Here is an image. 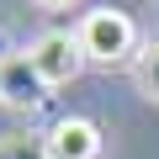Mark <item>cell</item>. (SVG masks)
<instances>
[{
    "label": "cell",
    "instance_id": "cell-7",
    "mask_svg": "<svg viewBox=\"0 0 159 159\" xmlns=\"http://www.w3.org/2000/svg\"><path fill=\"white\" fill-rule=\"evenodd\" d=\"M43 11H64V6H74V0H37Z\"/></svg>",
    "mask_w": 159,
    "mask_h": 159
},
{
    "label": "cell",
    "instance_id": "cell-3",
    "mask_svg": "<svg viewBox=\"0 0 159 159\" xmlns=\"http://www.w3.org/2000/svg\"><path fill=\"white\" fill-rule=\"evenodd\" d=\"M27 53H32L37 74L48 80L53 90H58V85H69V80L80 74V64H85V53H80V37H74V32H43Z\"/></svg>",
    "mask_w": 159,
    "mask_h": 159
},
{
    "label": "cell",
    "instance_id": "cell-5",
    "mask_svg": "<svg viewBox=\"0 0 159 159\" xmlns=\"http://www.w3.org/2000/svg\"><path fill=\"white\" fill-rule=\"evenodd\" d=\"M0 159H48L43 138H0Z\"/></svg>",
    "mask_w": 159,
    "mask_h": 159
},
{
    "label": "cell",
    "instance_id": "cell-1",
    "mask_svg": "<svg viewBox=\"0 0 159 159\" xmlns=\"http://www.w3.org/2000/svg\"><path fill=\"white\" fill-rule=\"evenodd\" d=\"M74 37H80L85 64H106V69H111V64H127L133 48H138V27H133V16L117 11V6L85 11V21L74 27Z\"/></svg>",
    "mask_w": 159,
    "mask_h": 159
},
{
    "label": "cell",
    "instance_id": "cell-2",
    "mask_svg": "<svg viewBox=\"0 0 159 159\" xmlns=\"http://www.w3.org/2000/svg\"><path fill=\"white\" fill-rule=\"evenodd\" d=\"M48 90L53 85L37 74L32 53H6V58H0V101H6L11 111H37L48 101Z\"/></svg>",
    "mask_w": 159,
    "mask_h": 159
},
{
    "label": "cell",
    "instance_id": "cell-6",
    "mask_svg": "<svg viewBox=\"0 0 159 159\" xmlns=\"http://www.w3.org/2000/svg\"><path fill=\"white\" fill-rule=\"evenodd\" d=\"M138 80H143V90H148V96L159 101V43H154V48H148V53L138 58Z\"/></svg>",
    "mask_w": 159,
    "mask_h": 159
},
{
    "label": "cell",
    "instance_id": "cell-4",
    "mask_svg": "<svg viewBox=\"0 0 159 159\" xmlns=\"http://www.w3.org/2000/svg\"><path fill=\"white\" fill-rule=\"evenodd\" d=\"M48 159H101V127L90 117H58L43 138Z\"/></svg>",
    "mask_w": 159,
    "mask_h": 159
}]
</instances>
